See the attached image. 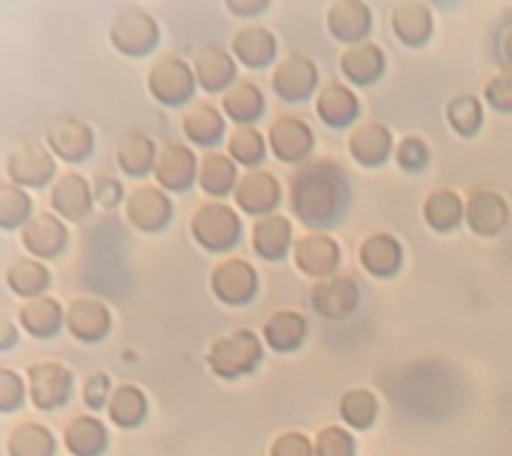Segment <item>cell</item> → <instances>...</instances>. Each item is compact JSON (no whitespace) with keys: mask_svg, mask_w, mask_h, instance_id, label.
Listing matches in <instances>:
<instances>
[{"mask_svg":"<svg viewBox=\"0 0 512 456\" xmlns=\"http://www.w3.org/2000/svg\"><path fill=\"white\" fill-rule=\"evenodd\" d=\"M464 219L478 235H499L510 222V206L499 192L475 190L464 203Z\"/></svg>","mask_w":512,"mask_h":456,"instance_id":"obj_18","label":"cell"},{"mask_svg":"<svg viewBox=\"0 0 512 456\" xmlns=\"http://www.w3.org/2000/svg\"><path fill=\"white\" fill-rule=\"evenodd\" d=\"M339 259H342V248H339V243L331 235H323V232L302 235L294 243L296 270L310 275V278L323 280L336 275Z\"/></svg>","mask_w":512,"mask_h":456,"instance_id":"obj_14","label":"cell"},{"mask_svg":"<svg viewBox=\"0 0 512 456\" xmlns=\"http://www.w3.org/2000/svg\"><path fill=\"white\" fill-rule=\"evenodd\" d=\"M107 416L118 427H139L147 416V395L136 384H120L112 390V398L107 403Z\"/></svg>","mask_w":512,"mask_h":456,"instance_id":"obj_39","label":"cell"},{"mask_svg":"<svg viewBox=\"0 0 512 456\" xmlns=\"http://www.w3.org/2000/svg\"><path fill=\"white\" fill-rule=\"evenodd\" d=\"M384 67H387V56L376 43H355V46H347L339 56V70L350 83L355 86H371L384 75Z\"/></svg>","mask_w":512,"mask_h":456,"instance_id":"obj_26","label":"cell"},{"mask_svg":"<svg viewBox=\"0 0 512 456\" xmlns=\"http://www.w3.org/2000/svg\"><path fill=\"white\" fill-rule=\"evenodd\" d=\"M64 446L72 456H102L110 446V435L96 416L80 414L72 416L64 427Z\"/></svg>","mask_w":512,"mask_h":456,"instance_id":"obj_30","label":"cell"},{"mask_svg":"<svg viewBox=\"0 0 512 456\" xmlns=\"http://www.w3.org/2000/svg\"><path fill=\"white\" fill-rule=\"evenodd\" d=\"M158 152L160 150L147 134H142V131H126L118 139L115 160H118L120 171H126L128 176H147L150 171H155Z\"/></svg>","mask_w":512,"mask_h":456,"instance_id":"obj_31","label":"cell"},{"mask_svg":"<svg viewBox=\"0 0 512 456\" xmlns=\"http://www.w3.org/2000/svg\"><path fill=\"white\" fill-rule=\"evenodd\" d=\"M238 171H235V160L224 152H206L200 158L198 168V184L203 187V192L214 195V198H222V195H230L238 184Z\"/></svg>","mask_w":512,"mask_h":456,"instance_id":"obj_36","label":"cell"},{"mask_svg":"<svg viewBox=\"0 0 512 456\" xmlns=\"http://www.w3.org/2000/svg\"><path fill=\"white\" fill-rule=\"evenodd\" d=\"M67 227L56 214H35L22 227V246L38 259H54L67 248Z\"/></svg>","mask_w":512,"mask_h":456,"instance_id":"obj_21","label":"cell"},{"mask_svg":"<svg viewBox=\"0 0 512 456\" xmlns=\"http://www.w3.org/2000/svg\"><path fill=\"white\" fill-rule=\"evenodd\" d=\"M304 336H307V320L296 310H275L262 326V339L275 352L299 350Z\"/></svg>","mask_w":512,"mask_h":456,"instance_id":"obj_32","label":"cell"},{"mask_svg":"<svg viewBox=\"0 0 512 456\" xmlns=\"http://www.w3.org/2000/svg\"><path fill=\"white\" fill-rule=\"evenodd\" d=\"M24 395H27V382L11 368H3L0 371V411L3 414L16 411L24 403Z\"/></svg>","mask_w":512,"mask_h":456,"instance_id":"obj_47","label":"cell"},{"mask_svg":"<svg viewBox=\"0 0 512 456\" xmlns=\"http://www.w3.org/2000/svg\"><path fill=\"white\" fill-rule=\"evenodd\" d=\"M328 32L339 43H363L371 32V8L360 0H336L326 11Z\"/></svg>","mask_w":512,"mask_h":456,"instance_id":"obj_22","label":"cell"},{"mask_svg":"<svg viewBox=\"0 0 512 456\" xmlns=\"http://www.w3.org/2000/svg\"><path fill=\"white\" fill-rule=\"evenodd\" d=\"M27 392L32 406L40 411H56L70 400L72 374L70 368L54 360H40L27 368Z\"/></svg>","mask_w":512,"mask_h":456,"instance_id":"obj_6","label":"cell"},{"mask_svg":"<svg viewBox=\"0 0 512 456\" xmlns=\"http://www.w3.org/2000/svg\"><path fill=\"white\" fill-rule=\"evenodd\" d=\"M315 112L328 128H347L358 120L360 102L350 86L331 80L315 96Z\"/></svg>","mask_w":512,"mask_h":456,"instance_id":"obj_24","label":"cell"},{"mask_svg":"<svg viewBox=\"0 0 512 456\" xmlns=\"http://www.w3.org/2000/svg\"><path fill=\"white\" fill-rule=\"evenodd\" d=\"M195 86H198L195 70L179 56H163L152 64L150 75H147V88H150L152 99L163 107L187 104L195 94Z\"/></svg>","mask_w":512,"mask_h":456,"instance_id":"obj_5","label":"cell"},{"mask_svg":"<svg viewBox=\"0 0 512 456\" xmlns=\"http://www.w3.org/2000/svg\"><path fill=\"white\" fill-rule=\"evenodd\" d=\"M339 414H342V419L347 427H355V430H368V427L376 422L379 403H376L374 392L350 390V392H344L342 400H339Z\"/></svg>","mask_w":512,"mask_h":456,"instance_id":"obj_42","label":"cell"},{"mask_svg":"<svg viewBox=\"0 0 512 456\" xmlns=\"http://www.w3.org/2000/svg\"><path fill=\"white\" fill-rule=\"evenodd\" d=\"M395 160L403 171H422L430 160V147L419 136H406L395 150Z\"/></svg>","mask_w":512,"mask_h":456,"instance_id":"obj_48","label":"cell"},{"mask_svg":"<svg viewBox=\"0 0 512 456\" xmlns=\"http://www.w3.org/2000/svg\"><path fill=\"white\" fill-rule=\"evenodd\" d=\"M267 0H227V11L235 16H256L262 14V11H267Z\"/></svg>","mask_w":512,"mask_h":456,"instance_id":"obj_52","label":"cell"},{"mask_svg":"<svg viewBox=\"0 0 512 456\" xmlns=\"http://www.w3.org/2000/svg\"><path fill=\"white\" fill-rule=\"evenodd\" d=\"M275 54H278V40L262 24H248L232 38V56L240 64H246L248 70H262L275 62Z\"/></svg>","mask_w":512,"mask_h":456,"instance_id":"obj_27","label":"cell"},{"mask_svg":"<svg viewBox=\"0 0 512 456\" xmlns=\"http://www.w3.org/2000/svg\"><path fill=\"white\" fill-rule=\"evenodd\" d=\"M64 326L78 342H102L110 334L112 315L107 304L91 296H78L64 310Z\"/></svg>","mask_w":512,"mask_h":456,"instance_id":"obj_17","label":"cell"},{"mask_svg":"<svg viewBox=\"0 0 512 456\" xmlns=\"http://www.w3.org/2000/svg\"><path fill=\"white\" fill-rule=\"evenodd\" d=\"M51 283V272L40 259H16L11 267L6 270V286L14 291L16 296H24V299H35V296H43V291Z\"/></svg>","mask_w":512,"mask_h":456,"instance_id":"obj_40","label":"cell"},{"mask_svg":"<svg viewBox=\"0 0 512 456\" xmlns=\"http://www.w3.org/2000/svg\"><path fill=\"white\" fill-rule=\"evenodd\" d=\"M392 32L408 48L424 46L432 38V11L427 3L406 0L392 8Z\"/></svg>","mask_w":512,"mask_h":456,"instance_id":"obj_29","label":"cell"},{"mask_svg":"<svg viewBox=\"0 0 512 456\" xmlns=\"http://www.w3.org/2000/svg\"><path fill=\"white\" fill-rule=\"evenodd\" d=\"M347 150H350L352 160L360 163V166H382V163H387V158L392 155L390 128L384 126V123H376V120L360 123V126H355L350 131Z\"/></svg>","mask_w":512,"mask_h":456,"instance_id":"obj_20","label":"cell"},{"mask_svg":"<svg viewBox=\"0 0 512 456\" xmlns=\"http://www.w3.org/2000/svg\"><path fill=\"white\" fill-rule=\"evenodd\" d=\"M182 131L192 144L214 147L224 134V112L211 102L192 104L190 110L184 112Z\"/></svg>","mask_w":512,"mask_h":456,"instance_id":"obj_35","label":"cell"},{"mask_svg":"<svg viewBox=\"0 0 512 456\" xmlns=\"http://www.w3.org/2000/svg\"><path fill=\"white\" fill-rule=\"evenodd\" d=\"M211 291L219 302L240 307L251 302L259 291V275L246 259L230 256L211 270Z\"/></svg>","mask_w":512,"mask_h":456,"instance_id":"obj_7","label":"cell"},{"mask_svg":"<svg viewBox=\"0 0 512 456\" xmlns=\"http://www.w3.org/2000/svg\"><path fill=\"white\" fill-rule=\"evenodd\" d=\"M174 216V206L163 187L158 184H144L128 192L126 198V219L142 232H160L166 230L168 222Z\"/></svg>","mask_w":512,"mask_h":456,"instance_id":"obj_10","label":"cell"},{"mask_svg":"<svg viewBox=\"0 0 512 456\" xmlns=\"http://www.w3.org/2000/svg\"><path fill=\"white\" fill-rule=\"evenodd\" d=\"M198 158L195 152L182 142H168L158 152V163H155V179L158 187L168 192H184L190 190L192 182H198Z\"/></svg>","mask_w":512,"mask_h":456,"instance_id":"obj_16","label":"cell"},{"mask_svg":"<svg viewBox=\"0 0 512 456\" xmlns=\"http://www.w3.org/2000/svg\"><path fill=\"white\" fill-rule=\"evenodd\" d=\"M318 88V67L310 56L288 54L272 70V91L283 102H304Z\"/></svg>","mask_w":512,"mask_h":456,"instance_id":"obj_11","label":"cell"},{"mask_svg":"<svg viewBox=\"0 0 512 456\" xmlns=\"http://www.w3.org/2000/svg\"><path fill=\"white\" fill-rule=\"evenodd\" d=\"M227 152L240 166H259L267 152V139L256 126H235L227 139Z\"/></svg>","mask_w":512,"mask_h":456,"instance_id":"obj_41","label":"cell"},{"mask_svg":"<svg viewBox=\"0 0 512 456\" xmlns=\"http://www.w3.org/2000/svg\"><path fill=\"white\" fill-rule=\"evenodd\" d=\"M222 112L238 126H254L264 115V94L251 80H235L222 94Z\"/></svg>","mask_w":512,"mask_h":456,"instance_id":"obj_34","label":"cell"},{"mask_svg":"<svg viewBox=\"0 0 512 456\" xmlns=\"http://www.w3.org/2000/svg\"><path fill=\"white\" fill-rule=\"evenodd\" d=\"M291 208L310 227L339 224L350 208V182L331 160H315L291 176Z\"/></svg>","mask_w":512,"mask_h":456,"instance_id":"obj_1","label":"cell"},{"mask_svg":"<svg viewBox=\"0 0 512 456\" xmlns=\"http://www.w3.org/2000/svg\"><path fill=\"white\" fill-rule=\"evenodd\" d=\"M112 398V382L107 374H91L83 384V403H86L91 411H102L107 408Z\"/></svg>","mask_w":512,"mask_h":456,"instance_id":"obj_50","label":"cell"},{"mask_svg":"<svg viewBox=\"0 0 512 456\" xmlns=\"http://www.w3.org/2000/svg\"><path fill=\"white\" fill-rule=\"evenodd\" d=\"M192 70H195V80L203 91L208 94L222 91L224 94L235 83V56L216 43H206L198 48V54L192 59Z\"/></svg>","mask_w":512,"mask_h":456,"instance_id":"obj_19","label":"cell"},{"mask_svg":"<svg viewBox=\"0 0 512 456\" xmlns=\"http://www.w3.org/2000/svg\"><path fill=\"white\" fill-rule=\"evenodd\" d=\"M232 195H235V206H238L243 214H275V208H278L280 203L278 176H272L270 171L251 168V171H246V174L240 176Z\"/></svg>","mask_w":512,"mask_h":456,"instance_id":"obj_15","label":"cell"},{"mask_svg":"<svg viewBox=\"0 0 512 456\" xmlns=\"http://www.w3.org/2000/svg\"><path fill=\"white\" fill-rule=\"evenodd\" d=\"M360 286L350 275H331L318 280L310 291V307L326 320H344L358 310Z\"/></svg>","mask_w":512,"mask_h":456,"instance_id":"obj_9","label":"cell"},{"mask_svg":"<svg viewBox=\"0 0 512 456\" xmlns=\"http://www.w3.org/2000/svg\"><path fill=\"white\" fill-rule=\"evenodd\" d=\"M91 187H94V200L99 203V206L112 208V206H118L120 200H123V184H120L115 176L99 174Z\"/></svg>","mask_w":512,"mask_h":456,"instance_id":"obj_51","label":"cell"},{"mask_svg":"<svg viewBox=\"0 0 512 456\" xmlns=\"http://www.w3.org/2000/svg\"><path fill=\"white\" fill-rule=\"evenodd\" d=\"M32 219V200L30 195L16 187V184L6 182L0 184V227L3 230H14L22 227Z\"/></svg>","mask_w":512,"mask_h":456,"instance_id":"obj_43","label":"cell"},{"mask_svg":"<svg viewBox=\"0 0 512 456\" xmlns=\"http://www.w3.org/2000/svg\"><path fill=\"white\" fill-rule=\"evenodd\" d=\"M267 144H270L272 155L283 163H302L304 158H310L312 147H315V134L302 118L280 115L272 120L270 131H267Z\"/></svg>","mask_w":512,"mask_h":456,"instance_id":"obj_13","label":"cell"},{"mask_svg":"<svg viewBox=\"0 0 512 456\" xmlns=\"http://www.w3.org/2000/svg\"><path fill=\"white\" fill-rule=\"evenodd\" d=\"M270 456H315V446L302 432H283L272 440Z\"/></svg>","mask_w":512,"mask_h":456,"instance_id":"obj_49","label":"cell"},{"mask_svg":"<svg viewBox=\"0 0 512 456\" xmlns=\"http://www.w3.org/2000/svg\"><path fill=\"white\" fill-rule=\"evenodd\" d=\"M363 270L374 278H392L403 264V246L390 232H371L358 248Z\"/></svg>","mask_w":512,"mask_h":456,"instance_id":"obj_25","label":"cell"},{"mask_svg":"<svg viewBox=\"0 0 512 456\" xmlns=\"http://www.w3.org/2000/svg\"><path fill=\"white\" fill-rule=\"evenodd\" d=\"M0 350H11L16 344V339H19V334H16V326L11 323V320H3V326H0Z\"/></svg>","mask_w":512,"mask_h":456,"instance_id":"obj_53","label":"cell"},{"mask_svg":"<svg viewBox=\"0 0 512 456\" xmlns=\"http://www.w3.org/2000/svg\"><path fill=\"white\" fill-rule=\"evenodd\" d=\"M110 43L126 56H147L160 43V27L150 11L139 6L120 8L110 24Z\"/></svg>","mask_w":512,"mask_h":456,"instance_id":"obj_4","label":"cell"},{"mask_svg":"<svg viewBox=\"0 0 512 456\" xmlns=\"http://www.w3.org/2000/svg\"><path fill=\"white\" fill-rule=\"evenodd\" d=\"M502 51H504V59H507V62H510V67H512V30L507 32V35H504Z\"/></svg>","mask_w":512,"mask_h":456,"instance_id":"obj_54","label":"cell"},{"mask_svg":"<svg viewBox=\"0 0 512 456\" xmlns=\"http://www.w3.org/2000/svg\"><path fill=\"white\" fill-rule=\"evenodd\" d=\"M446 118L456 134L475 136L478 134L480 123H483V107H480V102L475 99V96L470 94L456 96V99L448 102Z\"/></svg>","mask_w":512,"mask_h":456,"instance_id":"obj_44","label":"cell"},{"mask_svg":"<svg viewBox=\"0 0 512 456\" xmlns=\"http://www.w3.org/2000/svg\"><path fill=\"white\" fill-rule=\"evenodd\" d=\"M312 446H315V456H355V440L350 432L336 424L320 427Z\"/></svg>","mask_w":512,"mask_h":456,"instance_id":"obj_45","label":"cell"},{"mask_svg":"<svg viewBox=\"0 0 512 456\" xmlns=\"http://www.w3.org/2000/svg\"><path fill=\"white\" fill-rule=\"evenodd\" d=\"M94 206V187L80 174H62L51 187V208L67 222H83Z\"/></svg>","mask_w":512,"mask_h":456,"instance_id":"obj_23","label":"cell"},{"mask_svg":"<svg viewBox=\"0 0 512 456\" xmlns=\"http://www.w3.org/2000/svg\"><path fill=\"white\" fill-rule=\"evenodd\" d=\"M422 216L435 232H451L464 219V203L454 190H435L424 198Z\"/></svg>","mask_w":512,"mask_h":456,"instance_id":"obj_37","label":"cell"},{"mask_svg":"<svg viewBox=\"0 0 512 456\" xmlns=\"http://www.w3.org/2000/svg\"><path fill=\"white\" fill-rule=\"evenodd\" d=\"M206 363L219 379H240L262 363V339L248 328L230 331L211 342Z\"/></svg>","mask_w":512,"mask_h":456,"instance_id":"obj_2","label":"cell"},{"mask_svg":"<svg viewBox=\"0 0 512 456\" xmlns=\"http://www.w3.org/2000/svg\"><path fill=\"white\" fill-rule=\"evenodd\" d=\"M6 171L16 187H43L54 179L56 160L48 147L40 142H24L19 144L11 155H8Z\"/></svg>","mask_w":512,"mask_h":456,"instance_id":"obj_12","label":"cell"},{"mask_svg":"<svg viewBox=\"0 0 512 456\" xmlns=\"http://www.w3.org/2000/svg\"><path fill=\"white\" fill-rule=\"evenodd\" d=\"M251 246L267 262H280L288 254V248L294 246V230L286 216L267 214L259 216L251 230Z\"/></svg>","mask_w":512,"mask_h":456,"instance_id":"obj_28","label":"cell"},{"mask_svg":"<svg viewBox=\"0 0 512 456\" xmlns=\"http://www.w3.org/2000/svg\"><path fill=\"white\" fill-rule=\"evenodd\" d=\"M6 451L8 456H54L56 440L43 424L22 422L8 432Z\"/></svg>","mask_w":512,"mask_h":456,"instance_id":"obj_38","label":"cell"},{"mask_svg":"<svg viewBox=\"0 0 512 456\" xmlns=\"http://www.w3.org/2000/svg\"><path fill=\"white\" fill-rule=\"evenodd\" d=\"M19 320H22V328L27 334L38 336V339H51L64 326V310L54 296L43 294L27 299L19 307Z\"/></svg>","mask_w":512,"mask_h":456,"instance_id":"obj_33","label":"cell"},{"mask_svg":"<svg viewBox=\"0 0 512 456\" xmlns=\"http://www.w3.org/2000/svg\"><path fill=\"white\" fill-rule=\"evenodd\" d=\"M240 230H243L240 216L235 214V208L224 206V203H203L190 219L192 238L211 254H222V251L238 246Z\"/></svg>","mask_w":512,"mask_h":456,"instance_id":"obj_3","label":"cell"},{"mask_svg":"<svg viewBox=\"0 0 512 456\" xmlns=\"http://www.w3.org/2000/svg\"><path fill=\"white\" fill-rule=\"evenodd\" d=\"M94 144V128L72 115H59L46 128V147L67 163H83L91 158Z\"/></svg>","mask_w":512,"mask_h":456,"instance_id":"obj_8","label":"cell"},{"mask_svg":"<svg viewBox=\"0 0 512 456\" xmlns=\"http://www.w3.org/2000/svg\"><path fill=\"white\" fill-rule=\"evenodd\" d=\"M483 94H486V102L499 112H512V67H502V70L496 72L494 78L488 80L486 88H483Z\"/></svg>","mask_w":512,"mask_h":456,"instance_id":"obj_46","label":"cell"}]
</instances>
